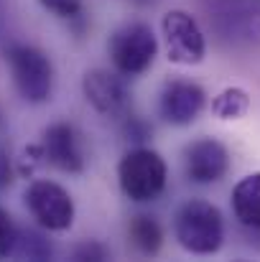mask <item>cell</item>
I'll use <instances>...</instances> for the list:
<instances>
[{
  "label": "cell",
  "mask_w": 260,
  "mask_h": 262,
  "mask_svg": "<svg viewBox=\"0 0 260 262\" xmlns=\"http://www.w3.org/2000/svg\"><path fill=\"white\" fill-rule=\"evenodd\" d=\"M176 242L191 255H214L225 242V222L214 204L191 199L173 219Z\"/></svg>",
  "instance_id": "1"
},
{
  "label": "cell",
  "mask_w": 260,
  "mask_h": 262,
  "mask_svg": "<svg viewBox=\"0 0 260 262\" xmlns=\"http://www.w3.org/2000/svg\"><path fill=\"white\" fill-rule=\"evenodd\" d=\"M5 64L10 69L13 87L28 104H44L54 92V64L51 59L28 43H10L5 49Z\"/></svg>",
  "instance_id": "2"
},
{
  "label": "cell",
  "mask_w": 260,
  "mask_h": 262,
  "mask_svg": "<svg viewBox=\"0 0 260 262\" xmlns=\"http://www.w3.org/2000/svg\"><path fill=\"white\" fill-rule=\"evenodd\" d=\"M169 181L166 161L151 148H133L117 163V183L125 199L135 204L156 201Z\"/></svg>",
  "instance_id": "3"
},
{
  "label": "cell",
  "mask_w": 260,
  "mask_h": 262,
  "mask_svg": "<svg viewBox=\"0 0 260 262\" xmlns=\"http://www.w3.org/2000/svg\"><path fill=\"white\" fill-rule=\"evenodd\" d=\"M107 54L117 74L123 77H141L151 69L158 54V38L153 28L143 20H128L112 31L107 41Z\"/></svg>",
  "instance_id": "4"
},
{
  "label": "cell",
  "mask_w": 260,
  "mask_h": 262,
  "mask_svg": "<svg viewBox=\"0 0 260 262\" xmlns=\"http://www.w3.org/2000/svg\"><path fill=\"white\" fill-rule=\"evenodd\" d=\"M209 26L225 41L260 46V0H212Z\"/></svg>",
  "instance_id": "5"
},
{
  "label": "cell",
  "mask_w": 260,
  "mask_h": 262,
  "mask_svg": "<svg viewBox=\"0 0 260 262\" xmlns=\"http://www.w3.org/2000/svg\"><path fill=\"white\" fill-rule=\"evenodd\" d=\"M26 209L49 232H67L74 224V199L72 193L54 181H31L23 191Z\"/></svg>",
  "instance_id": "6"
},
{
  "label": "cell",
  "mask_w": 260,
  "mask_h": 262,
  "mask_svg": "<svg viewBox=\"0 0 260 262\" xmlns=\"http://www.w3.org/2000/svg\"><path fill=\"white\" fill-rule=\"evenodd\" d=\"M161 31H164V41H166V56L171 64L196 67L204 61L207 41H204V33L191 13L169 10L161 18Z\"/></svg>",
  "instance_id": "7"
},
{
  "label": "cell",
  "mask_w": 260,
  "mask_h": 262,
  "mask_svg": "<svg viewBox=\"0 0 260 262\" xmlns=\"http://www.w3.org/2000/svg\"><path fill=\"white\" fill-rule=\"evenodd\" d=\"M85 99L102 117H125L130 110V94L123 82V74L107 69H92L82 79Z\"/></svg>",
  "instance_id": "8"
},
{
  "label": "cell",
  "mask_w": 260,
  "mask_h": 262,
  "mask_svg": "<svg viewBox=\"0 0 260 262\" xmlns=\"http://www.w3.org/2000/svg\"><path fill=\"white\" fill-rule=\"evenodd\" d=\"M41 156L44 163L54 166L62 173H82L85 171V150L77 130L69 122H54L41 135Z\"/></svg>",
  "instance_id": "9"
},
{
  "label": "cell",
  "mask_w": 260,
  "mask_h": 262,
  "mask_svg": "<svg viewBox=\"0 0 260 262\" xmlns=\"http://www.w3.org/2000/svg\"><path fill=\"white\" fill-rule=\"evenodd\" d=\"M184 171L194 183H217L230 171V150L214 138H199L184 150Z\"/></svg>",
  "instance_id": "10"
},
{
  "label": "cell",
  "mask_w": 260,
  "mask_h": 262,
  "mask_svg": "<svg viewBox=\"0 0 260 262\" xmlns=\"http://www.w3.org/2000/svg\"><path fill=\"white\" fill-rule=\"evenodd\" d=\"M207 104V94L196 82L173 79L161 92V117L171 125H191Z\"/></svg>",
  "instance_id": "11"
},
{
  "label": "cell",
  "mask_w": 260,
  "mask_h": 262,
  "mask_svg": "<svg viewBox=\"0 0 260 262\" xmlns=\"http://www.w3.org/2000/svg\"><path fill=\"white\" fill-rule=\"evenodd\" d=\"M232 211L248 229H260V173H248L232 188Z\"/></svg>",
  "instance_id": "12"
},
{
  "label": "cell",
  "mask_w": 260,
  "mask_h": 262,
  "mask_svg": "<svg viewBox=\"0 0 260 262\" xmlns=\"http://www.w3.org/2000/svg\"><path fill=\"white\" fill-rule=\"evenodd\" d=\"M128 234H130L133 247L138 252H143V255H158V250L164 245V229H161V224L153 216H146V214L133 216V222L128 227Z\"/></svg>",
  "instance_id": "13"
},
{
  "label": "cell",
  "mask_w": 260,
  "mask_h": 262,
  "mask_svg": "<svg viewBox=\"0 0 260 262\" xmlns=\"http://www.w3.org/2000/svg\"><path fill=\"white\" fill-rule=\"evenodd\" d=\"M10 257H21V260H51L54 257V247L46 239V234H41L33 227H18L15 232V245H13V255Z\"/></svg>",
  "instance_id": "14"
},
{
  "label": "cell",
  "mask_w": 260,
  "mask_h": 262,
  "mask_svg": "<svg viewBox=\"0 0 260 262\" xmlns=\"http://www.w3.org/2000/svg\"><path fill=\"white\" fill-rule=\"evenodd\" d=\"M250 110V97L248 92L240 87H227L222 89L214 99H212V112L219 120H240L245 117Z\"/></svg>",
  "instance_id": "15"
},
{
  "label": "cell",
  "mask_w": 260,
  "mask_h": 262,
  "mask_svg": "<svg viewBox=\"0 0 260 262\" xmlns=\"http://www.w3.org/2000/svg\"><path fill=\"white\" fill-rule=\"evenodd\" d=\"M38 3L44 5V10H49L64 20H74L85 10V0H38Z\"/></svg>",
  "instance_id": "16"
},
{
  "label": "cell",
  "mask_w": 260,
  "mask_h": 262,
  "mask_svg": "<svg viewBox=\"0 0 260 262\" xmlns=\"http://www.w3.org/2000/svg\"><path fill=\"white\" fill-rule=\"evenodd\" d=\"M15 232L18 227L13 224V216L0 206V260L13 255V245H15Z\"/></svg>",
  "instance_id": "17"
},
{
  "label": "cell",
  "mask_w": 260,
  "mask_h": 262,
  "mask_svg": "<svg viewBox=\"0 0 260 262\" xmlns=\"http://www.w3.org/2000/svg\"><path fill=\"white\" fill-rule=\"evenodd\" d=\"M74 260H107V250L99 245V242H85L74 250Z\"/></svg>",
  "instance_id": "18"
},
{
  "label": "cell",
  "mask_w": 260,
  "mask_h": 262,
  "mask_svg": "<svg viewBox=\"0 0 260 262\" xmlns=\"http://www.w3.org/2000/svg\"><path fill=\"white\" fill-rule=\"evenodd\" d=\"M10 181H13V163H10L8 153L0 148V188L10 186Z\"/></svg>",
  "instance_id": "19"
}]
</instances>
